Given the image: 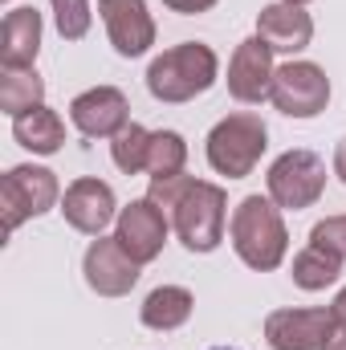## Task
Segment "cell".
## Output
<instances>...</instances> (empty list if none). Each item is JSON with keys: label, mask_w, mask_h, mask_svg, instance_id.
Returning a JSON list of instances; mask_svg holds the SVG:
<instances>
[{"label": "cell", "mask_w": 346, "mask_h": 350, "mask_svg": "<svg viewBox=\"0 0 346 350\" xmlns=\"http://www.w3.org/2000/svg\"><path fill=\"white\" fill-rule=\"evenodd\" d=\"M98 12L118 57H143L155 45V21L147 12V0H98Z\"/></svg>", "instance_id": "cell-11"}, {"label": "cell", "mask_w": 346, "mask_h": 350, "mask_svg": "<svg viewBox=\"0 0 346 350\" xmlns=\"http://www.w3.org/2000/svg\"><path fill=\"white\" fill-rule=\"evenodd\" d=\"M45 102V82L37 70H0V110L4 114H25Z\"/></svg>", "instance_id": "cell-20"}, {"label": "cell", "mask_w": 346, "mask_h": 350, "mask_svg": "<svg viewBox=\"0 0 346 350\" xmlns=\"http://www.w3.org/2000/svg\"><path fill=\"white\" fill-rule=\"evenodd\" d=\"M310 241H314V245H326V249H334V253L346 257V216H326V220H318V224L310 228Z\"/></svg>", "instance_id": "cell-25"}, {"label": "cell", "mask_w": 346, "mask_h": 350, "mask_svg": "<svg viewBox=\"0 0 346 350\" xmlns=\"http://www.w3.org/2000/svg\"><path fill=\"white\" fill-rule=\"evenodd\" d=\"M224 216H228L224 187H216L208 179H196L183 191V200L175 204L172 228H175V237L183 241L187 253H212L224 241Z\"/></svg>", "instance_id": "cell-4"}, {"label": "cell", "mask_w": 346, "mask_h": 350, "mask_svg": "<svg viewBox=\"0 0 346 350\" xmlns=\"http://www.w3.org/2000/svg\"><path fill=\"white\" fill-rule=\"evenodd\" d=\"M62 187H57V175L49 167H33V163H21V167H8V175L0 179V216H4V237H12L25 220L33 216H45L53 204H57Z\"/></svg>", "instance_id": "cell-5"}, {"label": "cell", "mask_w": 346, "mask_h": 350, "mask_svg": "<svg viewBox=\"0 0 346 350\" xmlns=\"http://www.w3.org/2000/svg\"><path fill=\"white\" fill-rule=\"evenodd\" d=\"M269 102L289 118H318L330 102V78L314 62H285L273 74Z\"/></svg>", "instance_id": "cell-7"}, {"label": "cell", "mask_w": 346, "mask_h": 350, "mask_svg": "<svg viewBox=\"0 0 346 350\" xmlns=\"http://www.w3.org/2000/svg\"><path fill=\"white\" fill-rule=\"evenodd\" d=\"M70 118L86 139H114L131 122V106L118 86H94L70 102Z\"/></svg>", "instance_id": "cell-14"}, {"label": "cell", "mask_w": 346, "mask_h": 350, "mask_svg": "<svg viewBox=\"0 0 346 350\" xmlns=\"http://www.w3.org/2000/svg\"><path fill=\"white\" fill-rule=\"evenodd\" d=\"M265 147H269V131H265L261 114L241 110V114H228V118H220L212 126V135H208V163H212L216 175L245 179L261 163Z\"/></svg>", "instance_id": "cell-3"}, {"label": "cell", "mask_w": 346, "mask_h": 350, "mask_svg": "<svg viewBox=\"0 0 346 350\" xmlns=\"http://www.w3.org/2000/svg\"><path fill=\"white\" fill-rule=\"evenodd\" d=\"M285 4H297V8H306V4H310V0H285Z\"/></svg>", "instance_id": "cell-30"}, {"label": "cell", "mask_w": 346, "mask_h": 350, "mask_svg": "<svg viewBox=\"0 0 346 350\" xmlns=\"http://www.w3.org/2000/svg\"><path fill=\"white\" fill-rule=\"evenodd\" d=\"M330 310H334V318H338V322H346V289L334 297V306H330Z\"/></svg>", "instance_id": "cell-29"}, {"label": "cell", "mask_w": 346, "mask_h": 350, "mask_svg": "<svg viewBox=\"0 0 346 350\" xmlns=\"http://www.w3.org/2000/svg\"><path fill=\"white\" fill-rule=\"evenodd\" d=\"M172 12L179 16H196V12H208V8H216V0H163Z\"/></svg>", "instance_id": "cell-26"}, {"label": "cell", "mask_w": 346, "mask_h": 350, "mask_svg": "<svg viewBox=\"0 0 346 350\" xmlns=\"http://www.w3.org/2000/svg\"><path fill=\"white\" fill-rule=\"evenodd\" d=\"M322 350H346V322L334 318V330H330V338H326V347Z\"/></svg>", "instance_id": "cell-27"}, {"label": "cell", "mask_w": 346, "mask_h": 350, "mask_svg": "<svg viewBox=\"0 0 346 350\" xmlns=\"http://www.w3.org/2000/svg\"><path fill=\"white\" fill-rule=\"evenodd\" d=\"M228 232H232L237 257L257 273H273L289 253V232H285L281 208L269 196H245L228 220Z\"/></svg>", "instance_id": "cell-2"}, {"label": "cell", "mask_w": 346, "mask_h": 350, "mask_svg": "<svg viewBox=\"0 0 346 350\" xmlns=\"http://www.w3.org/2000/svg\"><path fill=\"white\" fill-rule=\"evenodd\" d=\"M216 350H228V347H216Z\"/></svg>", "instance_id": "cell-31"}, {"label": "cell", "mask_w": 346, "mask_h": 350, "mask_svg": "<svg viewBox=\"0 0 346 350\" xmlns=\"http://www.w3.org/2000/svg\"><path fill=\"white\" fill-rule=\"evenodd\" d=\"M168 232H172V220H168L163 208H155L147 196H143V200H131V204L118 212V220H114L118 245H122L139 265H151L159 253H163Z\"/></svg>", "instance_id": "cell-8"}, {"label": "cell", "mask_w": 346, "mask_h": 350, "mask_svg": "<svg viewBox=\"0 0 346 350\" xmlns=\"http://www.w3.org/2000/svg\"><path fill=\"white\" fill-rule=\"evenodd\" d=\"M334 330V310H273L265 318V342L273 350H322Z\"/></svg>", "instance_id": "cell-12"}, {"label": "cell", "mask_w": 346, "mask_h": 350, "mask_svg": "<svg viewBox=\"0 0 346 350\" xmlns=\"http://www.w3.org/2000/svg\"><path fill=\"white\" fill-rule=\"evenodd\" d=\"M257 37L273 53H302L314 41V21L306 8L277 0V4H265L257 12Z\"/></svg>", "instance_id": "cell-15"}, {"label": "cell", "mask_w": 346, "mask_h": 350, "mask_svg": "<svg viewBox=\"0 0 346 350\" xmlns=\"http://www.w3.org/2000/svg\"><path fill=\"white\" fill-rule=\"evenodd\" d=\"M334 175L346 183V139H338V147H334Z\"/></svg>", "instance_id": "cell-28"}, {"label": "cell", "mask_w": 346, "mask_h": 350, "mask_svg": "<svg viewBox=\"0 0 346 350\" xmlns=\"http://www.w3.org/2000/svg\"><path fill=\"white\" fill-rule=\"evenodd\" d=\"M273 74H277L273 49L253 33V37H245V41L237 45V53H232V62H228V94H232L237 102L257 106V102L269 98V90H273Z\"/></svg>", "instance_id": "cell-13"}, {"label": "cell", "mask_w": 346, "mask_h": 350, "mask_svg": "<svg viewBox=\"0 0 346 350\" xmlns=\"http://www.w3.org/2000/svg\"><path fill=\"white\" fill-rule=\"evenodd\" d=\"M343 253H334V249H326V245H306L297 257H293V285L297 289H306V293H318V289H326V285H334L338 277H343Z\"/></svg>", "instance_id": "cell-19"}, {"label": "cell", "mask_w": 346, "mask_h": 350, "mask_svg": "<svg viewBox=\"0 0 346 350\" xmlns=\"http://www.w3.org/2000/svg\"><path fill=\"white\" fill-rule=\"evenodd\" d=\"M147 155H151V131L139 122H127L114 139H110V159L122 175L147 172Z\"/></svg>", "instance_id": "cell-21"}, {"label": "cell", "mask_w": 346, "mask_h": 350, "mask_svg": "<svg viewBox=\"0 0 346 350\" xmlns=\"http://www.w3.org/2000/svg\"><path fill=\"white\" fill-rule=\"evenodd\" d=\"M265 187H269V200L277 208H289V212L314 208L326 191V163L314 151L293 147V151L273 159V167L265 175Z\"/></svg>", "instance_id": "cell-6"}, {"label": "cell", "mask_w": 346, "mask_h": 350, "mask_svg": "<svg viewBox=\"0 0 346 350\" xmlns=\"http://www.w3.org/2000/svg\"><path fill=\"white\" fill-rule=\"evenodd\" d=\"M62 216L70 228L86 232V237H102L110 228V220H118V200H114V187L102 183V179H74L62 196Z\"/></svg>", "instance_id": "cell-10"}, {"label": "cell", "mask_w": 346, "mask_h": 350, "mask_svg": "<svg viewBox=\"0 0 346 350\" xmlns=\"http://www.w3.org/2000/svg\"><path fill=\"white\" fill-rule=\"evenodd\" d=\"M191 306H196L191 289H183V285H159V289H151V293H147V301H143L139 318H143V326H147V330L168 334V330H179V326L191 318Z\"/></svg>", "instance_id": "cell-18"}, {"label": "cell", "mask_w": 346, "mask_h": 350, "mask_svg": "<svg viewBox=\"0 0 346 350\" xmlns=\"http://www.w3.org/2000/svg\"><path fill=\"white\" fill-rule=\"evenodd\" d=\"M49 4H53L57 33L66 41H82L90 33V0H49Z\"/></svg>", "instance_id": "cell-23"}, {"label": "cell", "mask_w": 346, "mask_h": 350, "mask_svg": "<svg viewBox=\"0 0 346 350\" xmlns=\"http://www.w3.org/2000/svg\"><path fill=\"white\" fill-rule=\"evenodd\" d=\"M196 183V175H168V179H151V187H147V200L155 204V208H163V216L172 220V212H175V204L183 200V191Z\"/></svg>", "instance_id": "cell-24"}, {"label": "cell", "mask_w": 346, "mask_h": 350, "mask_svg": "<svg viewBox=\"0 0 346 350\" xmlns=\"http://www.w3.org/2000/svg\"><path fill=\"white\" fill-rule=\"evenodd\" d=\"M187 163V143L175 131H151V155H147V175L151 179H168V175H183Z\"/></svg>", "instance_id": "cell-22"}, {"label": "cell", "mask_w": 346, "mask_h": 350, "mask_svg": "<svg viewBox=\"0 0 346 350\" xmlns=\"http://www.w3.org/2000/svg\"><path fill=\"white\" fill-rule=\"evenodd\" d=\"M216 78H220V57L204 41L172 45V49H163L147 66V90H151V98L168 102V106H179V102H191V98L208 94V90L216 86Z\"/></svg>", "instance_id": "cell-1"}, {"label": "cell", "mask_w": 346, "mask_h": 350, "mask_svg": "<svg viewBox=\"0 0 346 350\" xmlns=\"http://www.w3.org/2000/svg\"><path fill=\"white\" fill-rule=\"evenodd\" d=\"M139 269L143 265L118 245V237H98L86 249V261H82L86 285L98 297H122V293H131L135 281H139Z\"/></svg>", "instance_id": "cell-9"}, {"label": "cell", "mask_w": 346, "mask_h": 350, "mask_svg": "<svg viewBox=\"0 0 346 350\" xmlns=\"http://www.w3.org/2000/svg\"><path fill=\"white\" fill-rule=\"evenodd\" d=\"M41 53V12L21 4L0 25V66L4 70H33Z\"/></svg>", "instance_id": "cell-16"}, {"label": "cell", "mask_w": 346, "mask_h": 350, "mask_svg": "<svg viewBox=\"0 0 346 350\" xmlns=\"http://www.w3.org/2000/svg\"><path fill=\"white\" fill-rule=\"evenodd\" d=\"M12 139L25 151H33V155H57L62 143H66V122H62L57 110H49L41 102V106H33V110L12 118Z\"/></svg>", "instance_id": "cell-17"}]
</instances>
